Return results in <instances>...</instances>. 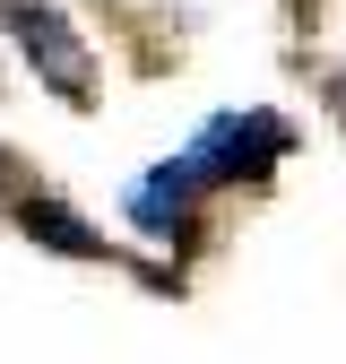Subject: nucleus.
Segmentation results:
<instances>
[{
	"label": "nucleus",
	"mask_w": 346,
	"mask_h": 364,
	"mask_svg": "<svg viewBox=\"0 0 346 364\" xmlns=\"http://www.w3.org/2000/svg\"><path fill=\"white\" fill-rule=\"evenodd\" d=\"M9 35H18V53L43 70V87H52L61 105H86V87H96V61H86V43L69 35L61 9H43V0H18L9 9Z\"/></svg>",
	"instance_id": "2"
},
{
	"label": "nucleus",
	"mask_w": 346,
	"mask_h": 364,
	"mask_svg": "<svg viewBox=\"0 0 346 364\" xmlns=\"http://www.w3.org/2000/svg\"><path fill=\"white\" fill-rule=\"evenodd\" d=\"M18 225H26L43 252H61V260H121V252L96 235V225H86L78 208H61L52 191H26V200H18Z\"/></svg>",
	"instance_id": "4"
},
{
	"label": "nucleus",
	"mask_w": 346,
	"mask_h": 364,
	"mask_svg": "<svg viewBox=\"0 0 346 364\" xmlns=\"http://www.w3.org/2000/svg\"><path fill=\"white\" fill-rule=\"evenodd\" d=\"M191 173L208 182V191H234V182H269L286 156H294V122L269 113V105H234V113H208L199 139L182 148Z\"/></svg>",
	"instance_id": "1"
},
{
	"label": "nucleus",
	"mask_w": 346,
	"mask_h": 364,
	"mask_svg": "<svg viewBox=\"0 0 346 364\" xmlns=\"http://www.w3.org/2000/svg\"><path fill=\"white\" fill-rule=\"evenodd\" d=\"M199 200H208V182L191 173V156H156V165H147V173L121 191L130 225H139V235H156V243H173V235H199Z\"/></svg>",
	"instance_id": "3"
}]
</instances>
